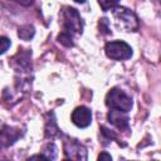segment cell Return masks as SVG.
Listing matches in <instances>:
<instances>
[{
	"mask_svg": "<svg viewBox=\"0 0 161 161\" xmlns=\"http://www.w3.org/2000/svg\"><path fill=\"white\" fill-rule=\"evenodd\" d=\"M62 24H63V31L70 34L72 36L82 34L83 30V21L77 11V9L70 6H64L62 13Z\"/></svg>",
	"mask_w": 161,
	"mask_h": 161,
	"instance_id": "6da1fadb",
	"label": "cell"
},
{
	"mask_svg": "<svg viewBox=\"0 0 161 161\" xmlns=\"http://www.w3.org/2000/svg\"><path fill=\"white\" fill-rule=\"evenodd\" d=\"M113 19L116 26L123 31H135L138 28V20L133 11L127 8H114L113 10Z\"/></svg>",
	"mask_w": 161,
	"mask_h": 161,
	"instance_id": "7a4b0ae2",
	"label": "cell"
},
{
	"mask_svg": "<svg viewBox=\"0 0 161 161\" xmlns=\"http://www.w3.org/2000/svg\"><path fill=\"white\" fill-rule=\"evenodd\" d=\"M106 104L111 109L128 112L132 108V98L118 88H112L106 94Z\"/></svg>",
	"mask_w": 161,
	"mask_h": 161,
	"instance_id": "3957f363",
	"label": "cell"
},
{
	"mask_svg": "<svg viewBox=\"0 0 161 161\" xmlns=\"http://www.w3.org/2000/svg\"><path fill=\"white\" fill-rule=\"evenodd\" d=\"M106 55L113 60H125L132 57V48L122 40H113L104 45Z\"/></svg>",
	"mask_w": 161,
	"mask_h": 161,
	"instance_id": "277c9868",
	"label": "cell"
},
{
	"mask_svg": "<svg viewBox=\"0 0 161 161\" xmlns=\"http://www.w3.org/2000/svg\"><path fill=\"white\" fill-rule=\"evenodd\" d=\"M64 153L67 158L72 160H87V150L77 140L67 138L64 141Z\"/></svg>",
	"mask_w": 161,
	"mask_h": 161,
	"instance_id": "5b68a950",
	"label": "cell"
},
{
	"mask_svg": "<svg viewBox=\"0 0 161 161\" xmlns=\"http://www.w3.org/2000/svg\"><path fill=\"white\" fill-rule=\"evenodd\" d=\"M70 118H72V122L77 127L86 128L92 123V112H91L89 108H87L84 106H80V107H77L72 112Z\"/></svg>",
	"mask_w": 161,
	"mask_h": 161,
	"instance_id": "8992f818",
	"label": "cell"
},
{
	"mask_svg": "<svg viewBox=\"0 0 161 161\" xmlns=\"http://www.w3.org/2000/svg\"><path fill=\"white\" fill-rule=\"evenodd\" d=\"M126 113L127 112H122V111H118V109H112V111L108 112L107 118L117 128H119V130H127L128 128V121L130 119H128V116Z\"/></svg>",
	"mask_w": 161,
	"mask_h": 161,
	"instance_id": "52a82bcc",
	"label": "cell"
},
{
	"mask_svg": "<svg viewBox=\"0 0 161 161\" xmlns=\"http://www.w3.org/2000/svg\"><path fill=\"white\" fill-rule=\"evenodd\" d=\"M30 55H31V53H29V52H23V50L19 49L18 54L11 59L10 63H11V65H13L16 70H19V72H20V69H21V70H28L29 67H30Z\"/></svg>",
	"mask_w": 161,
	"mask_h": 161,
	"instance_id": "ba28073f",
	"label": "cell"
},
{
	"mask_svg": "<svg viewBox=\"0 0 161 161\" xmlns=\"http://www.w3.org/2000/svg\"><path fill=\"white\" fill-rule=\"evenodd\" d=\"M19 136L20 133L18 130H14L11 127H4V130L0 131V150L13 145Z\"/></svg>",
	"mask_w": 161,
	"mask_h": 161,
	"instance_id": "9c48e42d",
	"label": "cell"
},
{
	"mask_svg": "<svg viewBox=\"0 0 161 161\" xmlns=\"http://www.w3.org/2000/svg\"><path fill=\"white\" fill-rule=\"evenodd\" d=\"M34 34H35V29H34V26L30 25V24L23 25V26H20V28L18 29V36H19L20 39L25 40V42L30 40V39L34 36Z\"/></svg>",
	"mask_w": 161,
	"mask_h": 161,
	"instance_id": "30bf717a",
	"label": "cell"
},
{
	"mask_svg": "<svg viewBox=\"0 0 161 161\" xmlns=\"http://www.w3.org/2000/svg\"><path fill=\"white\" fill-rule=\"evenodd\" d=\"M57 40H58V43H60L62 45H64V47H73L74 45V42H73V36L70 35V34H68V33H65V31H62L58 36H57Z\"/></svg>",
	"mask_w": 161,
	"mask_h": 161,
	"instance_id": "8fae6325",
	"label": "cell"
},
{
	"mask_svg": "<svg viewBox=\"0 0 161 161\" xmlns=\"http://www.w3.org/2000/svg\"><path fill=\"white\" fill-rule=\"evenodd\" d=\"M57 147L54 146V143H48L44 150H43V155L47 157V160H54L57 157Z\"/></svg>",
	"mask_w": 161,
	"mask_h": 161,
	"instance_id": "7c38bea8",
	"label": "cell"
},
{
	"mask_svg": "<svg viewBox=\"0 0 161 161\" xmlns=\"http://www.w3.org/2000/svg\"><path fill=\"white\" fill-rule=\"evenodd\" d=\"M99 6L102 8L103 11H107V10H112L117 6V4L119 3V0H97Z\"/></svg>",
	"mask_w": 161,
	"mask_h": 161,
	"instance_id": "4fadbf2b",
	"label": "cell"
},
{
	"mask_svg": "<svg viewBox=\"0 0 161 161\" xmlns=\"http://www.w3.org/2000/svg\"><path fill=\"white\" fill-rule=\"evenodd\" d=\"M11 45V42L8 36H0V54H4Z\"/></svg>",
	"mask_w": 161,
	"mask_h": 161,
	"instance_id": "5bb4252c",
	"label": "cell"
},
{
	"mask_svg": "<svg viewBox=\"0 0 161 161\" xmlns=\"http://www.w3.org/2000/svg\"><path fill=\"white\" fill-rule=\"evenodd\" d=\"M11 1H14V3H16V4H20V5H23V6H29V5L33 4L34 0H11Z\"/></svg>",
	"mask_w": 161,
	"mask_h": 161,
	"instance_id": "9a60e30c",
	"label": "cell"
},
{
	"mask_svg": "<svg viewBox=\"0 0 161 161\" xmlns=\"http://www.w3.org/2000/svg\"><path fill=\"white\" fill-rule=\"evenodd\" d=\"M98 160H112L111 155H108L107 152H102L99 156H98Z\"/></svg>",
	"mask_w": 161,
	"mask_h": 161,
	"instance_id": "2e32d148",
	"label": "cell"
},
{
	"mask_svg": "<svg viewBox=\"0 0 161 161\" xmlns=\"http://www.w3.org/2000/svg\"><path fill=\"white\" fill-rule=\"evenodd\" d=\"M74 1H75V3H79V4H83L86 0H74Z\"/></svg>",
	"mask_w": 161,
	"mask_h": 161,
	"instance_id": "e0dca14e",
	"label": "cell"
}]
</instances>
